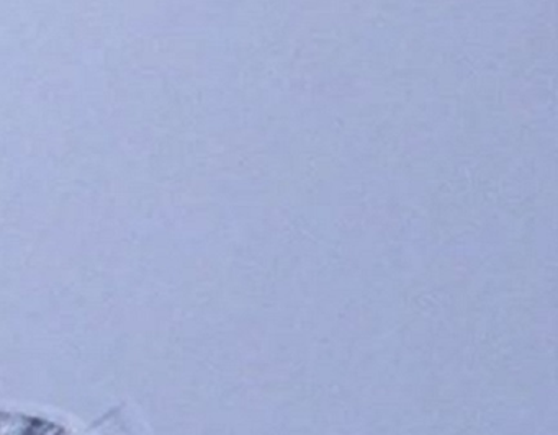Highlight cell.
Instances as JSON below:
<instances>
[{
	"label": "cell",
	"instance_id": "1",
	"mask_svg": "<svg viewBox=\"0 0 558 435\" xmlns=\"http://www.w3.org/2000/svg\"><path fill=\"white\" fill-rule=\"evenodd\" d=\"M0 435H77L63 425L44 419L0 412Z\"/></svg>",
	"mask_w": 558,
	"mask_h": 435
}]
</instances>
